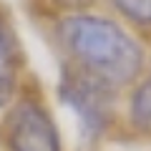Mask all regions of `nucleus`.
Listing matches in <instances>:
<instances>
[{"label":"nucleus","mask_w":151,"mask_h":151,"mask_svg":"<svg viewBox=\"0 0 151 151\" xmlns=\"http://www.w3.org/2000/svg\"><path fill=\"white\" fill-rule=\"evenodd\" d=\"M58 40L76 60V70L111 93L136 81L144 68L141 45L108 18H65L58 25Z\"/></svg>","instance_id":"obj_1"},{"label":"nucleus","mask_w":151,"mask_h":151,"mask_svg":"<svg viewBox=\"0 0 151 151\" xmlns=\"http://www.w3.org/2000/svg\"><path fill=\"white\" fill-rule=\"evenodd\" d=\"M58 96L65 106H70L81 121V129L88 141H93L98 134H103L108 121V106H111V91L101 88L78 73L76 68L65 65L63 68V81L58 86Z\"/></svg>","instance_id":"obj_2"},{"label":"nucleus","mask_w":151,"mask_h":151,"mask_svg":"<svg viewBox=\"0 0 151 151\" xmlns=\"http://www.w3.org/2000/svg\"><path fill=\"white\" fill-rule=\"evenodd\" d=\"M8 146L13 151H60L48 111L35 101H20L8 116Z\"/></svg>","instance_id":"obj_3"},{"label":"nucleus","mask_w":151,"mask_h":151,"mask_svg":"<svg viewBox=\"0 0 151 151\" xmlns=\"http://www.w3.org/2000/svg\"><path fill=\"white\" fill-rule=\"evenodd\" d=\"M18 68H20V50L10 23L0 15V106L10 101L18 83Z\"/></svg>","instance_id":"obj_4"},{"label":"nucleus","mask_w":151,"mask_h":151,"mask_svg":"<svg viewBox=\"0 0 151 151\" xmlns=\"http://www.w3.org/2000/svg\"><path fill=\"white\" fill-rule=\"evenodd\" d=\"M131 121L141 131L151 134V76L131 96Z\"/></svg>","instance_id":"obj_5"},{"label":"nucleus","mask_w":151,"mask_h":151,"mask_svg":"<svg viewBox=\"0 0 151 151\" xmlns=\"http://www.w3.org/2000/svg\"><path fill=\"white\" fill-rule=\"evenodd\" d=\"M113 5L124 18L139 25H151V0H113Z\"/></svg>","instance_id":"obj_6"}]
</instances>
